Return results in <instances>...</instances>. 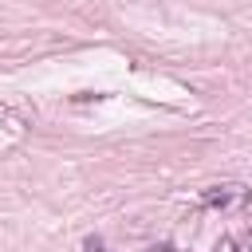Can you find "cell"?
Listing matches in <instances>:
<instances>
[{
    "instance_id": "obj_1",
    "label": "cell",
    "mask_w": 252,
    "mask_h": 252,
    "mask_svg": "<svg viewBox=\"0 0 252 252\" xmlns=\"http://www.w3.org/2000/svg\"><path fill=\"white\" fill-rule=\"evenodd\" d=\"M236 197H240V185H213L201 193V205L205 209H228Z\"/></svg>"
},
{
    "instance_id": "obj_2",
    "label": "cell",
    "mask_w": 252,
    "mask_h": 252,
    "mask_svg": "<svg viewBox=\"0 0 252 252\" xmlns=\"http://www.w3.org/2000/svg\"><path fill=\"white\" fill-rule=\"evenodd\" d=\"M217 252H232V240H224V244H217Z\"/></svg>"
},
{
    "instance_id": "obj_3",
    "label": "cell",
    "mask_w": 252,
    "mask_h": 252,
    "mask_svg": "<svg viewBox=\"0 0 252 252\" xmlns=\"http://www.w3.org/2000/svg\"><path fill=\"white\" fill-rule=\"evenodd\" d=\"M150 252H169V244H161V248H150Z\"/></svg>"
}]
</instances>
